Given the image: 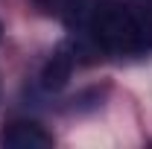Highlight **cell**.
Listing matches in <instances>:
<instances>
[{"mask_svg": "<svg viewBox=\"0 0 152 149\" xmlns=\"http://www.w3.org/2000/svg\"><path fill=\"white\" fill-rule=\"evenodd\" d=\"M0 146L6 149H47L53 146V134L41 129L32 120H15L0 131Z\"/></svg>", "mask_w": 152, "mask_h": 149, "instance_id": "2", "label": "cell"}, {"mask_svg": "<svg viewBox=\"0 0 152 149\" xmlns=\"http://www.w3.org/2000/svg\"><path fill=\"white\" fill-rule=\"evenodd\" d=\"M44 6L50 12L61 15V18H67V20H76L82 15L91 18V12H94V3L91 0H44Z\"/></svg>", "mask_w": 152, "mask_h": 149, "instance_id": "4", "label": "cell"}, {"mask_svg": "<svg viewBox=\"0 0 152 149\" xmlns=\"http://www.w3.org/2000/svg\"><path fill=\"white\" fill-rule=\"evenodd\" d=\"M70 73H73V56H70L67 47H58L50 56V61L44 64V70H41V85L47 91H61L67 85Z\"/></svg>", "mask_w": 152, "mask_h": 149, "instance_id": "3", "label": "cell"}, {"mask_svg": "<svg viewBox=\"0 0 152 149\" xmlns=\"http://www.w3.org/2000/svg\"><path fill=\"white\" fill-rule=\"evenodd\" d=\"M0 32H3V26H0Z\"/></svg>", "mask_w": 152, "mask_h": 149, "instance_id": "5", "label": "cell"}, {"mask_svg": "<svg viewBox=\"0 0 152 149\" xmlns=\"http://www.w3.org/2000/svg\"><path fill=\"white\" fill-rule=\"evenodd\" d=\"M88 26L94 32L96 44L108 53L134 56L146 53L152 47V12L132 9L126 3H96Z\"/></svg>", "mask_w": 152, "mask_h": 149, "instance_id": "1", "label": "cell"}]
</instances>
